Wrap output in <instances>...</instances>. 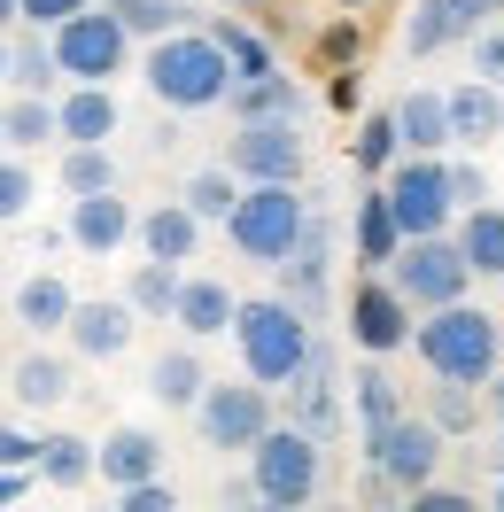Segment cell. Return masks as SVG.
Listing matches in <instances>:
<instances>
[{
	"mask_svg": "<svg viewBox=\"0 0 504 512\" xmlns=\"http://www.w3.org/2000/svg\"><path fill=\"white\" fill-rule=\"evenodd\" d=\"M396 156H404V148H396V125H388V117H365V132H357V163H365V171H388Z\"/></svg>",
	"mask_w": 504,
	"mask_h": 512,
	"instance_id": "41",
	"label": "cell"
},
{
	"mask_svg": "<svg viewBox=\"0 0 504 512\" xmlns=\"http://www.w3.org/2000/svg\"><path fill=\"white\" fill-rule=\"evenodd\" d=\"M225 171L233 179H303V132L295 117H249V125L233 132V148H225Z\"/></svg>",
	"mask_w": 504,
	"mask_h": 512,
	"instance_id": "11",
	"label": "cell"
},
{
	"mask_svg": "<svg viewBox=\"0 0 504 512\" xmlns=\"http://www.w3.org/2000/svg\"><path fill=\"white\" fill-rule=\"evenodd\" d=\"M450 16H458V32H473V24H489V16H504V0H442Z\"/></svg>",
	"mask_w": 504,
	"mask_h": 512,
	"instance_id": "46",
	"label": "cell"
},
{
	"mask_svg": "<svg viewBox=\"0 0 504 512\" xmlns=\"http://www.w3.org/2000/svg\"><path fill=\"white\" fill-rule=\"evenodd\" d=\"M47 47H55V70H63V78L109 86V78L125 70V55H132V32L109 16V8H94V0H86V8H70L63 24H55V39H47Z\"/></svg>",
	"mask_w": 504,
	"mask_h": 512,
	"instance_id": "8",
	"label": "cell"
},
{
	"mask_svg": "<svg viewBox=\"0 0 504 512\" xmlns=\"http://www.w3.org/2000/svg\"><path fill=\"white\" fill-rule=\"evenodd\" d=\"M497 505H504V474H497Z\"/></svg>",
	"mask_w": 504,
	"mask_h": 512,
	"instance_id": "51",
	"label": "cell"
},
{
	"mask_svg": "<svg viewBox=\"0 0 504 512\" xmlns=\"http://www.w3.org/2000/svg\"><path fill=\"white\" fill-rule=\"evenodd\" d=\"M132 326H140V311H132L125 295H109V303H78V295H70L63 334H70V350H78V357H125L132 350Z\"/></svg>",
	"mask_w": 504,
	"mask_h": 512,
	"instance_id": "15",
	"label": "cell"
},
{
	"mask_svg": "<svg viewBox=\"0 0 504 512\" xmlns=\"http://www.w3.org/2000/svg\"><path fill=\"white\" fill-rule=\"evenodd\" d=\"M55 140V101L47 94H24L0 109V148H47Z\"/></svg>",
	"mask_w": 504,
	"mask_h": 512,
	"instance_id": "28",
	"label": "cell"
},
{
	"mask_svg": "<svg viewBox=\"0 0 504 512\" xmlns=\"http://www.w3.org/2000/svg\"><path fill=\"white\" fill-rule=\"evenodd\" d=\"M225 86H233V63H225V47L210 32H163L156 55H148V94L163 109H218Z\"/></svg>",
	"mask_w": 504,
	"mask_h": 512,
	"instance_id": "2",
	"label": "cell"
},
{
	"mask_svg": "<svg viewBox=\"0 0 504 512\" xmlns=\"http://www.w3.org/2000/svg\"><path fill=\"white\" fill-rule=\"evenodd\" d=\"M70 396V365L63 357H24V365H16V404H32V412H47V404H63Z\"/></svg>",
	"mask_w": 504,
	"mask_h": 512,
	"instance_id": "30",
	"label": "cell"
},
{
	"mask_svg": "<svg viewBox=\"0 0 504 512\" xmlns=\"http://www.w3.org/2000/svg\"><path fill=\"white\" fill-rule=\"evenodd\" d=\"M16 319L32 326V334H63V319H70V288L55 280V272L24 280V288H16Z\"/></svg>",
	"mask_w": 504,
	"mask_h": 512,
	"instance_id": "27",
	"label": "cell"
},
{
	"mask_svg": "<svg viewBox=\"0 0 504 512\" xmlns=\"http://www.w3.org/2000/svg\"><path fill=\"white\" fill-rule=\"evenodd\" d=\"M249 497L256 505H280V512L318 497V443L295 419H287V427H264L249 443Z\"/></svg>",
	"mask_w": 504,
	"mask_h": 512,
	"instance_id": "5",
	"label": "cell"
},
{
	"mask_svg": "<svg viewBox=\"0 0 504 512\" xmlns=\"http://www.w3.org/2000/svg\"><path fill=\"white\" fill-rule=\"evenodd\" d=\"M125 32H140V39H163V32H179L187 24V0H101Z\"/></svg>",
	"mask_w": 504,
	"mask_h": 512,
	"instance_id": "32",
	"label": "cell"
},
{
	"mask_svg": "<svg viewBox=\"0 0 504 512\" xmlns=\"http://www.w3.org/2000/svg\"><path fill=\"white\" fill-rule=\"evenodd\" d=\"M132 233H140V249L163 256V264H187L194 241H202V218H194L187 202H156L148 218H132Z\"/></svg>",
	"mask_w": 504,
	"mask_h": 512,
	"instance_id": "22",
	"label": "cell"
},
{
	"mask_svg": "<svg viewBox=\"0 0 504 512\" xmlns=\"http://www.w3.org/2000/svg\"><path fill=\"white\" fill-rule=\"evenodd\" d=\"M8 497H24V466H0V505Z\"/></svg>",
	"mask_w": 504,
	"mask_h": 512,
	"instance_id": "47",
	"label": "cell"
},
{
	"mask_svg": "<svg viewBox=\"0 0 504 512\" xmlns=\"http://www.w3.org/2000/svg\"><path fill=\"white\" fill-rule=\"evenodd\" d=\"M380 202H388V218H396V233H442L450 225V194H442V163L435 156H404L388 163V187H380Z\"/></svg>",
	"mask_w": 504,
	"mask_h": 512,
	"instance_id": "10",
	"label": "cell"
},
{
	"mask_svg": "<svg viewBox=\"0 0 504 512\" xmlns=\"http://www.w3.org/2000/svg\"><path fill=\"white\" fill-rule=\"evenodd\" d=\"M442 194H450V210H473L489 179H481V163H442Z\"/></svg>",
	"mask_w": 504,
	"mask_h": 512,
	"instance_id": "43",
	"label": "cell"
},
{
	"mask_svg": "<svg viewBox=\"0 0 504 512\" xmlns=\"http://www.w3.org/2000/svg\"><path fill=\"white\" fill-rule=\"evenodd\" d=\"M225 109H233V125H249V117H303V86L272 70H249V78H233L225 86Z\"/></svg>",
	"mask_w": 504,
	"mask_h": 512,
	"instance_id": "19",
	"label": "cell"
},
{
	"mask_svg": "<svg viewBox=\"0 0 504 512\" xmlns=\"http://www.w3.org/2000/svg\"><path fill=\"white\" fill-rule=\"evenodd\" d=\"M458 16H450V8H442V0H419V8H411V32H404V47L411 55H442V47H458Z\"/></svg>",
	"mask_w": 504,
	"mask_h": 512,
	"instance_id": "36",
	"label": "cell"
},
{
	"mask_svg": "<svg viewBox=\"0 0 504 512\" xmlns=\"http://www.w3.org/2000/svg\"><path fill=\"white\" fill-rule=\"evenodd\" d=\"M349 342L365 357H388V350H404L411 342V303L388 280H365V288L349 295Z\"/></svg>",
	"mask_w": 504,
	"mask_h": 512,
	"instance_id": "14",
	"label": "cell"
},
{
	"mask_svg": "<svg viewBox=\"0 0 504 512\" xmlns=\"http://www.w3.org/2000/svg\"><path fill=\"white\" fill-rule=\"evenodd\" d=\"M109 132H117V94L78 78V86H70V101L55 109V140L70 148V140H109Z\"/></svg>",
	"mask_w": 504,
	"mask_h": 512,
	"instance_id": "23",
	"label": "cell"
},
{
	"mask_svg": "<svg viewBox=\"0 0 504 512\" xmlns=\"http://www.w3.org/2000/svg\"><path fill=\"white\" fill-rule=\"evenodd\" d=\"M442 443H450V435H442L435 419L404 404L388 427H373V435H365V458H373V474L388 481L396 497H411L419 481H435V474H442Z\"/></svg>",
	"mask_w": 504,
	"mask_h": 512,
	"instance_id": "7",
	"label": "cell"
},
{
	"mask_svg": "<svg viewBox=\"0 0 504 512\" xmlns=\"http://www.w3.org/2000/svg\"><path fill=\"white\" fill-rule=\"evenodd\" d=\"M233 303L241 295L225 288V280H210V272H179V295H171V326L187 334V342H218L225 326H233Z\"/></svg>",
	"mask_w": 504,
	"mask_h": 512,
	"instance_id": "16",
	"label": "cell"
},
{
	"mask_svg": "<svg viewBox=\"0 0 504 512\" xmlns=\"http://www.w3.org/2000/svg\"><path fill=\"white\" fill-rule=\"evenodd\" d=\"M0 24H16V0H0Z\"/></svg>",
	"mask_w": 504,
	"mask_h": 512,
	"instance_id": "48",
	"label": "cell"
},
{
	"mask_svg": "<svg viewBox=\"0 0 504 512\" xmlns=\"http://www.w3.org/2000/svg\"><path fill=\"white\" fill-rule=\"evenodd\" d=\"M202 381H210V373H202L194 342H179V350H163V357H156V373H148V396H156V404H171V412H187L194 396H202Z\"/></svg>",
	"mask_w": 504,
	"mask_h": 512,
	"instance_id": "24",
	"label": "cell"
},
{
	"mask_svg": "<svg viewBox=\"0 0 504 512\" xmlns=\"http://www.w3.org/2000/svg\"><path fill=\"white\" fill-rule=\"evenodd\" d=\"M272 272H280V295L311 319L318 303H326V280H334V218H303V233L287 241V256Z\"/></svg>",
	"mask_w": 504,
	"mask_h": 512,
	"instance_id": "13",
	"label": "cell"
},
{
	"mask_svg": "<svg viewBox=\"0 0 504 512\" xmlns=\"http://www.w3.org/2000/svg\"><path fill=\"white\" fill-rule=\"evenodd\" d=\"M388 125H396V148H404V156H442V148H450L442 94H427V86H411V94L388 109Z\"/></svg>",
	"mask_w": 504,
	"mask_h": 512,
	"instance_id": "20",
	"label": "cell"
},
{
	"mask_svg": "<svg viewBox=\"0 0 504 512\" xmlns=\"http://www.w3.org/2000/svg\"><path fill=\"white\" fill-rule=\"evenodd\" d=\"M473 280V264L458 256V241L450 233H411V241H396V256H388V288L404 295L411 311H435V303H458Z\"/></svg>",
	"mask_w": 504,
	"mask_h": 512,
	"instance_id": "6",
	"label": "cell"
},
{
	"mask_svg": "<svg viewBox=\"0 0 504 512\" xmlns=\"http://www.w3.org/2000/svg\"><path fill=\"white\" fill-rule=\"evenodd\" d=\"M202 443L210 450H249L264 427H272V388L264 381H202V396L187 404Z\"/></svg>",
	"mask_w": 504,
	"mask_h": 512,
	"instance_id": "9",
	"label": "cell"
},
{
	"mask_svg": "<svg viewBox=\"0 0 504 512\" xmlns=\"http://www.w3.org/2000/svg\"><path fill=\"white\" fill-rule=\"evenodd\" d=\"M497 357H504V326H497Z\"/></svg>",
	"mask_w": 504,
	"mask_h": 512,
	"instance_id": "52",
	"label": "cell"
},
{
	"mask_svg": "<svg viewBox=\"0 0 504 512\" xmlns=\"http://www.w3.org/2000/svg\"><path fill=\"white\" fill-rule=\"evenodd\" d=\"M63 70H55V47L39 39V24H32V39H16L8 47V86H24V94H47Z\"/></svg>",
	"mask_w": 504,
	"mask_h": 512,
	"instance_id": "35",
	"label": "cell"
},
{
	"mask_svg": "<svg viewBox=\"0 0 504 512\" xmlns=\"http://www.w3.org/2000/svg\"><path fill=\"white\" fill-rule=\"evenodd\" d=\"M233 194H241V179H233L225 163H210V171H194V179H187V194H179V202H187V210H194L202 225H225Z\"/></svg>",
	"mask_w": 504,
	"mask_h": 512,
	"instance_id": "34",
	"label": "cell"
},
{
	"mask_svg": "<svg viewBox=\"0 0 504 512\" xmlns=\"http://www.w3.org/2000/svg\"><path fill=\"white\" fill-rule=\"evenodd\" d=\"M32 458H39V435H24V427H0V466H24V474H32Z\"/></svg>",
	"mask_w": 504,
	"mask_h": 512,
	"instance_id": "44",
	"label": "cell"
},
{
	"mask_svg": "<svg viewBox=\"0 0 504 512\" xmlns=\"http://www.w3.org/2000/svg\"><path fill=\"white\" fill-rule=\"evenodd\" d=\"M458 256H466L473 272H489V280H504V210H489V202H473L466 225H458Z\"/></svg>",
	"mask_w": 504,
	"mask_h": 512,
	"instance_id": "25",
	"label": "cell"
},
{
	"mask_svg": "<svg viewBox=\"0 0 504 512\" xmlns=\"http://www.w3.org/2000/svg\"><path fill=\"white\" fill-rule=\"evenodd\" d=\"M280 388H287V419H295L311 443H334V435H342V396H334V350H326V342H311L303 365H295Z\"/></svg>",
	"mask_w": 504,
	"mask_h": 512,
	"instance_id": "12",
	"label": "cell"
},
{
	"mask_svg": "<svg viewBox=\"0 0 504 512\" xmlns=\"http://www.w3.org/2000/svg\"><path fill=\"white\" fill-rule=\"evenodd\" d=\"M171 295H179V264H163V256L132 264V280H125V303L140 311V319H171Z\"/></svg>",
	"mask_w": 504,
	"mask_h": 512,
	"instance_id": "29",
	"label": "cell"
},
{
	"mask_svg": "<svg viewBox=\"0 0 504 512\" xmlns=\"http://www.w3.org/2000/svg\"><path fill=\"white\" fill-rule=\"evenodd\" d=\"M210 39L225 47V63H233V78H249V70H272V55H264V39H249L241 24H218Z\"/></svg>",
	"mask_w": 504,
	"mask_h": 512,
	"instance_id": "39",
	"label": "cell"
},
{
	"mask_svg": "<svg viewBox=\"0 0 504 512\" xmlns=\"http://www.w3.org/2000/svg\"><path fill=\"white\" fill-rule=\"evenodd\" d=\"M396 241H404V233H396V218H388V202L365 194V202H357V256H365V264H388Z\"/></svg>",
	"mask_w": 504,
	"mask_h": 512,
	"instance_id": "37",
	"label": "cell"
},
{
	"mask_svg": "<svg viewBox=\"0 0 504 512\" xmlns=\"http://www.w3.org/2000/svg\"><path fill=\"white\" fill-rule=\"evenodd\" d=\"M39 202V179H32V163H16V156H0V225H16L24 210Z\"/></svg>",
	"mask_w": 504,
	"mask_h": 512,
	"instance_id": "38",
	"label": "cell"
},
{
	"mask_svg": "<svg viewBox=\"0 0 504 512\" xmlns=\"http://www.w3.org/2000/svg\"><path fill=\"white\" fill-rule=\"evenodd\" d=\"M411 350L427 357L435 381L489 388V373H497V319H489V311H466V295H458V303H435L427 319L411 326Z\"/></svg>",
	"mask_w": 504,
	"mask_h": 512,
	"instance_id": "1",
	"label": "cell"
},
{
	"mask_svg": "<svg viewBox=\"0 0 504 512\" xmlns=\"http://www.w3.org/2000/svg\"><path fill=\"white\" fill-rule=\"evenodd\" d=\"M396 412H404V388H396V373L373 357V365L357 373V419H365V435H373V427H388Z\"/></svg>",
	"mask_w": 504,
	"mask_h": 512,
	"instance_id": "31",
	"label": "cell"
},
{
	"mask_svg": "<svg viewBox=\"0 0 504 512\" xmlns=\"http://www.w3.org/2000/svg\"><path fill=\"white\" fill-rule=\"evenodd\" d=\"M70 241L86 256H109L132 241V202H117V187L101 194H70Z\"/></svg>",
	"mask_w": 504,
	"mask_h": 512,
	"instance_id": "17",
	"label": "cell"
},
{
	"mask_svg": "<svg viewBox=\"0 0 504 512\" xmlns=\"http://www.w3.org/2000/svg\"><path fill=\"white\" fill-rule=\"evenodd\" d=\"M63 187H70V194L117 187V163H109V148H101V140H70V148H63Z\"/></svg>",
	"mask_w": 504,
	"mask_h": 512,
	"instance_id": "33",
	"label": "cell"
},
{
	"mask_svg": "<svg viewBox=\"0 0 504 512\" xmlns=\"http://www.w3.org/2000/svg\"><path fill=\"white\" fill-rule=\"evenodd\" d=\"M442 125H450V140H466V148L497 140V132H504V86H481V78H466L458 94H442Z\"/></svg>",
	"mask_w": 504,
	"mask_h": 512,
	"instance_id": "18",
	"label": "cell"
},
{
	"mask_svg": "<svg viewBox=\"0 0 504 512\" xmlns=\"http://www.w3.org/2000/svg\"><path fill=\"white\" fill-rule=\"evenodd\" d=\"M489 404H497V419H504V381H497V396H489Z\"/></svg>",
	"mask_w": 504,
	"mask_h": 512,
	"instance_id": "50",
	"label": "cell"
},
{
	"mask_svg": "<svg viewBox=\"0 0 504 512\" xmlns=\"http://www.w3.org/2000/svg\"><path fill=\"white\" fill-rule=\"evenodd\" d=\"M442 427V435H466L473 427V388L466 381H442V396H435V412H427Z\"/></svg>",
	"mask_w": 504,
	"mask_h": 512,
	"instance_id": "42",
	"label": "cell"
},
{
	"mask_svg": "<svg viewBox=\"0 0 504 512\" xmlns=\"http://www.w3.org/2000/svg\"><path fill=\"white\" fill-rule=\"evenodd\" d=\"M94 474L109 481V489H125V481H148V474H163V443L148 435V427H117V435L94 450Z\"/></svg>",
	"mask_w": 504,
	"mask_h": 512,
	"instance_id": "21",
	"label": "cell"
},
{
	"mask_svg": "<svg viewBox=\"0 0 504 512\" xmlns=\"http://www.w3.org/2000/svg\"><path fill=\"white\" fill-rule=\"evenodd\" d=\"M233 342H241L249 381L280 388L303 365V350H311V326H303V311L287 295H264V303H233Z\"/></svg>",
	"mask_w": 504,
	"mask_h": 512,
	"instance_id": "3",
	"label": "cell"
},
{
	"mask_svg": "<svg viewBox=\"0 0 504 512\" xmlns=\"http://www.w3.org/2000/svg\"><path fill=\"white\" fill-rule=\"evenodd\" d=\"M303 194L287 187V179H249V194H233V210H225V233H233V249L249 256V264H280L287 241L303 233Z\"/></svg>",
	"mask_w": 504,
	"mask_h": 512,
	"instance_id": "4",
	"label": "cell"
},
{
	"mask_svg": "<svg viewBox=\"0 0 504 512\" xmlns=\"http://www.w3.org/2000/svg\"><path fill=\"white\" fill-rule=\"evenodd\" d=\"M0 86H8V39H0Z\"/></svg>",
	"mask_w": 504,
	"mask_h": 512,
	"instance_id": "49",
	"label": "cell"
},
{
	"mask_svg": "<svg viewBox=\"0 0 504 512\" xmlns=\"http://www.w3.org/2000/svg\"><path fill=\"white\" fill-rule=\"evenodd\" d=\"M32 474H47L55 489H86V481H94V443H78V435H39Z\"/></svg>",
	"mask_w": 504,
	"mask_h": 512,
	"instance_id": "26",
	"label": "cell"
},
{
	"mask_svg": "<svg viewBox=\"0 0 504 512\" xmlns=\"http://www.w3.org/2000/svg\"><path fill=\"white\" fill-rule=\"evenodd\" d=\"M70 8H86V0H16V16H24V24H47V32L63 24Z\"/></svg>",
	"mask_w": 504,
	"mask_h": 512,
	"instance_id": "45",
	"label": "cell"
},
{
	"mask_svg": "<svg viewBox=\"0 0 504 512\" xmlns=\"http://www.w3.org/2000/svg\"><path fill=\"white\" fill-rule=\"evenodd\" d=\"M473 78L481 86H504V24H473Z\"/></svg>",
	"mask_w": 504,
	"mask_h": 512,
	"instance_id": "40",
	"label": "cell"
}]
</instances>
